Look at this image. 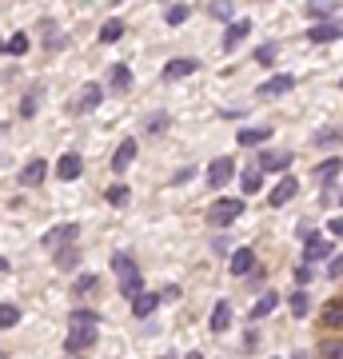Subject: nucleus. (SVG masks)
Returning <instances> with one entry per match:
<instances>
[{"mask_svg": "<svg viewBox=\"0 0 343 359\" xmlns=\"http://www.w3.org/2000/svg\"><path fill=\"white\" fill-rule=\"evenodd\" d=\"M276 52H280L276 44H264V48L255 52V60H260V65H276Z\"/></svg>", "mask_w": 343, "mask_h": 359, "instance_id": "36", "label": "nucleus"}, {"mask_svg": "<svg viewBox=\"0 0 343 359\" xmlns=\"http://www.w3.org/2000/svg\"><path fill=\"white\" fill-rule=\"evenodd\" d=\"M104 100V84H84L76 96V112H92V108H100Z\"/></svg>", "mask_w": 343, "mask_h": 359, "instance_id": "12", "label": "nucleus"}, {"mask_svg": "<svg viewBox=\"0 0 343 359\" xmlns=\"http://www.w3.org/2000/svg\"><path fill=\"white\" fill-rule=\"evenodd\" d=\"M292 316H307V292H292Z\"/></svg>", "mask_w": 343, "mask_h": 359, "instance_id": "34", "label": "nucleus"}, {"mask_svg": "<svg viewBox=\"0 0 343 359\" xmlns=\"http://www.w3.org/2000/svg\"><path fill=\"white\" fill-rule=\"evenodd\" d=\"M260 184H264V172H260V168H248V172L240 176V188H243L248 196H255V192H260Z\"/></svg>", "mask_w": 343, "mask_h": 359, "instance_id": "24", "label": "nucleus"}, {"mask_svg": "<svg viewBox=\"0 0 343 359\" xmlns=\"http://www.w3.org/2000/svg\"><path fill=\"white\" fill-rule=\"evenodd\" d=\"M196 60H188V56H180V60H168V68H164V76L168 80H180V76H191V72H196Z\"/></svg>", "mask_w": 343, "mask_h": 359, "instance_id": "17", "label": "nucleus"}, {"mask_svg": "<svg viewBox=\"0 0 343 359\" xmlns=\"http://www.w3.org/2000/svg\"><path fill=\"white\" fill-rule=\"evenodd\" d=\"M156 308H160V295H156V292H140L136 299H132V311H136V320H148Z\"/></svg>", "mask_w": 343, "mask_h": 359, "instance_id": "15", "label": "nucleus"}, {"mask_svg": "<svg viewBox=\"0 0 343 359\" xmlns=\"http://www.w3.org/2000/svg\"><path fill=\"white\" fill-rule=\"evenodd\" d=\"M188 359H203V355H200V351H191V355H188Z\"/></svg>", "mask_w": 343, "mask_h": 359, "instance_id": "47", "label": "nucleus"}, {"mask_svg": "<svg viewBox=\"0 0 343 359\" xmlns=\"http://www.w3.org/2000/svg\"><path fill=\"white\" fill-rule=\"evenodd\" d=\"M267 136H271V128H243L240 144L243 148H260V144H267Z\"/></svg>", "mask_w": 343, "mask_h": 359, "instance_id": "23", "label": "nucleus"}, {"mask_svg": "<svg viewBox=\"0 0 343 359\" xmlns=\"http://www.w3.org/2000/svg\"><path fill=\"white\" fill-rule=\"evenodd\" d=\"M112 271H116V283H120V295L136 299V295L144 292V283H140V268H136V259H132V256L116 252V256H112Z\"/></svg>", "mask_w": 343, "mask_h": 359, "instance_id": "1", "label": "nucleus"}, {"mask_svg": "<svg viewBox=\"0 0 343 359\" xmlns=\"http://www.w3.org/2000/svg\"><path fill=\"white\" fill-rule=\"evenodd\" d=\"M120 36H124V20H120V16H108V20L100 25V40L104 44H116Z\"/></svg>", "mask_w": 343, "mask_h": 359, "instance_id": "21", "label": "nucleus"}, {"mask_svg": "<svg viewBox=\"0 0 343 359\" xmlns=\"http://www.w3.org/2000/svg\"><path fill=\"white\" fill-rule=\"evenodd\" d=\"M188 16H191L188 4H168V8H164V20H168V25H184Z\"/></svg>", "mask_w": 343, "mask_h": 359, "instance_id": "27", "label": "nucleus"}, {"mask_svg": "<svg viewBox=\"0 0 343 359\" xmlns=\"http://www.w3.org/2000/svg\"><path fill=\"white\" fill-rule=\"evenodd\" d=\"M248 32H252V20H243V16H240V20H231V25H228V32H224V52L240 48Z\"/></svg>", "mask_w": 343, "mask_h": 359, "instance_id": "11", "label": "nucleus"}, {"mask_svg": "<svg viewBox=\"0 0 343 359\" xmlns=\"http://www.w3.org/2000/svg\"><path fill=\"white\" fill-rule=\"evenodd\" d=\"M44 176H48V160H28V164L20 168V184H25V188L44 184Z\"/></svg>", "mask_w": 343, "mask_h": 359, "instance_id": "8", "label": "nucleus"}, {"mask_svg": "<svg viewBox=\"0 0 343 359\" xmlns=\"http://www.w3.org/2000/svg\"><path fill=\"white\" fill-rule=\"evenodd\" d=\"M132 164H136V140H124L120 148H116V156H112V168L116 172H128Z\"/></svg>", "mask_w": 343, "mask_h": 359, "instance_id": "16", "label": "nucleus"}, {"mask_svg": "<svg viewBox=\"0 0 343 359\" xmlns=\"http://www.w3.org/2000/svg\"><path fill=\"white\" fill-rule=\"evenodd\" d=\"M228 268H231V276H248V271H255V252L252 248H236L231 259H228Z\"/></svg>", "mask_w": 343, "mask_h": 359, "instance_id": "10", "label": "nucleus"}, {"mask_svg": "<svg viewBox=\"0 0 343 359\" xmlns=\"http://www.w3.org/2000/svg\"><path fill=\"white\" fill-rule=\"evenodd\" d=\"M20 323V308L16 304H0V327H16Z\"/></svg>", "mask_w": 343, "mask_h": 359, "instance_id": "30", "label": "nucleus"}, {"mask_svg": "<svg viewBox=\"0 0 343 359\" xmlns=\"http://www.w3.org/2000/svg\"><path fill=\"white\" fill-rule=\"evenodd\" d=\"M0 52H4V44H0Z\"/></svg>", "mask_w": 343, "mask_h": 359, "instance_id": "50", "label": "nucleus"}, {"mask_svg": "<svg viewBox=\"0 0 343 359\" xmlns=\"http://www.w3.org/2000/svg\"><path fill=\"white\" fill-rule=\"evenodd\" d=\"M76 264H80L76 244H72V248H60V252H56V268H64V271H68V268H76Z\"/></svg>", "mask_w": 343, "mask_h": 359, "instance_id": "26", "label": "nucleus"}, {"mask_svg": "<svg viewBox=\"0 0 343 359\" xmlns=\"http://www.w3.org/2000/svg\"><path fill=\"white\" fill-rule=\"evenodd\" d=\"M323 256H331L328 236H311V240H304V264H307V268H311V264H319Z\"/></svg>", "mask_w": 343, "mask_h": 359, "instance_id": "9", "label": "nucleus"}, {"mask_svg": "<svg viewBox=\"0 0 343 359\" xmlns=\"http://www.w3.org/2000/svg\"><path fill=\"white\" fill-rule=\"evenodd\" d=\"M72 359H76V355H72Z\"/></svg>", "mask_w": 343, "mask_h": 359, "instance_id": "51", "label": "nucleus"}, {"mask_svg": "<svg viewBox=\"0 0 343 359\" xmlns=\"http://www.w3.org/2000/svg\"><path fill=\"white\" fill-rule=\"evenodd\" d=\"M240 216H243V200H216V204L208 208V224L212 228H228Z\"/></svg>", "mask_w": 343, "mask_h": 359, "instance_id": "2", "label": "nucleus"}, {"mask_svg": "<svg viewBox=\"0 0 343 359\" xmlns=\"http://www.w3.org/2000/svg\"><path fill=\"white\" fill-rule=\"evenodd\" d=\"M108 88H112V92H128V88H132V72H128V65H112Z\"/></svg>", "mask_w": 343, "mask_h": 359, "instance_id": "20", "label": "nucleus"}, {"mask_svg": "<svg viewBox=\"0 0 343 359\" xmlns=\"http://www.w3.org/2000/svg\"><path fill=\"white\" fill-rule=\"evenodd\" d=\"M80 172H84V160H80L76 152H64L60 160H56V176L60 180H76Z\"/></svg>", "mask_w": 343, "mask_h": 359, "instance_id": "13", "label": "nucleus"}, {"mask_svg": "<svg viewBox=\"0 0 343 359\" xmlns=\"http://www.w3.org/2000/svg\"><path fill=\"white\" fill-rule=\"evenodd\" d=\"M92 287H96V276H80L76 280V295H88Z\"/></svg>", "mask_w": 343, "mask_h": 359, "instance_id": "37", "label": "nucleus"}, {"mask_svg": "<svg viewBox=\"0 0 343 359\" xmlns=\"http://www.w3.org/2000/svg\"><path fill=\"white\" fill-rule=\"evenodd\" d=\"M335 140H339V132H335V128H323L316 136V144H335Z\"/></svg>", "mask_w": 343, "mask_h": 359, "instance_id": "41", "label": "nucleus"}, {"mask_svg": "<svg viewBox=\"0 0 343 359\" xmlns=\"http://www.w3.org/2000/svg\"><path fill=\"white\" fill-rule=\"evenodd\" d=\"M96 327H80V323H72L68 327V335H64V351L68 355H80V351H88V347H96Z\"/></svg>", "mask_w": 343, "mask_h": 359, "instance_id": "3", "label": "nucleus"}, {"mask_svg": "<svg viewBox=\"0 0 343 359\" xmlns=\"http://www.w3.org/2000/svg\"><path fill=\"white\" fill-rule=\"evenodd\" d=\"M0 359H8V355H4V351H0Z\"/></svg>", "mask_w": 343, "mask_h": 359, "instance_id": "49", "label": "nucleus"}, {"mask_svg": "<svg viewBox=\"0 0 343 359\" xmlns=\"http://www.w3.org/2000/svg\"><path fill=\"white\" fill-rule=\"evenodd\" d=\"M160 359H180V355H176V351H168V355H160Z\"/></svg>", "mask_w": 343, "mask_h": 359, "instance_id": "46", "label": "nucleus"}, {"mask_svg": "<svg viewBox=\"0 0 343 359\" xmlns=\"http://www.w3.org/2000/svg\"><path fill=\"white\" fill-rule=\"evenodd\" d=\"M295 192H300V180H295V176H283L280 184L271 188V196H267V204H271V208H283V204H288V200H292Z\"/></svg>", "mask_w": 343, "mask_h": 359, "instance_id": "7", "label": "nucleus"}, {"mask_svg": "<svg viewBox=\"0 0 343 359\" xmlns=\"http://www.w3.org/2000/svg\"><path fill=\"white\" fill-rule=\"evenodd\" d=\"M339 36V20H328V25H316L307 32V40H316V44H328V40Z\"/></svg>", "mask_w": 343, "mask_h": 359, "instance_id": "22", "label": "nucleus"}, {"mask_svg": "<svg viewBox=\"0 0 343 359\" xmlns=\"http://www.w3.org/2000/svg\"><path fill=\"white\" fill-rule=\"evenodd\" d=\"M323 359H339V339H323Z\"/></svg>", "mask_w": 343, "mask_h": 359, "instance_id": "38", "label": "nucleus"}, {"mask_svg": "<svg viewBox=\"0 0 343 359\" xmlns=\"http://www.w3.org/2000/svg\"><path fill=\"white\" fill-rule=\"evenodd\" d=\"M276 304H280V295H276V292H264V295L252 304V320H264V316H271V311H276Z\"/></svg>", "mask_w": 343, "mask_h": 359, "instance_id": "19", "label": "nucleus"}, {"mask_svg": "<svg viewBox=\"0 0 343 359\" xmlns=\"http://www.w3.org/2000/svg\"><path fill=\"white\" fill-rule=\"evenodd\" d=\"M288 164H292V152H264L260 160H255L260 172H283Z\"/></svg>", "mask_w": 343, "mask_h": 359, "instance_id": "14", "label": "nucleus"}, {"mask_svg": "<svg viewBox=\"0 0 343 359\" xmlns=\"http://www.w3.org/2000/svg\"><path fill=\"white\" fill-rule=\"evenodd\" d=\"M228 327H231V304L220 299L216 308H212V332H228Z\"/></svg>", "mask_w": 343, "mask_h": 359, "instance_id": "18", "label": "nucleus"}, {"mask_svg": "<svg viewBox=\"0 0 343 359\" xmlns=\"http://www.w3.org/2000/svg\"><path fill=\"white\" fill-rule=\"evenodd\" d=\"M307 16H311V20H335V8H331V4H307Z\"/></svg>", "mask_w": 343, "mask_h": 359, "instance_id": "32", "label": "nucleus"}, {"mask_svg": "<svg viewBox=\"0 0 343 359\" xmlns=\"http://www.w3.org/2000/svg\"><path fill=\"white\" fill-rule=\"evenodd\" d=\"M328 276H331V280H339V276H343V264H339V256H328Z\"/></svg>", "mask_w": 343, "mask_h": 359, "instance_id": "39", "label": "nucleus"}, {"mask_svg": "<svg viewBox=\"0 0 343 359\" xmlns=\"http://www.w3.org/2000/svg\"><path fill=\"white\" fill-rule=\"evenodd\" d=\"M4 52H13V56H25V52H28V36H25V32H16V36L4 44Z\"/></svg>", "mask_w": 343, "mask_h": 359, "instance_id": "31", "label": "nucleus"}, {"mask_svg": "<svg viewBox=\"0 0 343 359\" xmlns=\"http://www.w3.org/2000/svg\"><path fill=\"white\" fill-rule=\"evenodd\" d=\"M343 231V219L339 216H331V224H328V236H339Z\"/></svg>", "mask_w": 343, "mask_h": 359, "instance_id": "45", "label": "nucleus"}, {"mask_svg": "<svg viewBox=\"0 0 343 359\" xmlns=\"http://www.w3.org/2000/svg\"><path fill=\"white\" fill-rule=\"evenodd\" d=\"M172 120H168V112H156V116H148V132H164Z\"/></svg>", "mask_w": 343, "mask_h": 359, "instance_id": "35", "label": "nucleus"}, {"mask_svg": "<svg viewBox=\"0 0 343 359\" xmlns=\"http://www.w3.org/2000/svg\"><path fill=\"white\" fill-rule=\"evenodd\" d=\"M339 164H343L339 156H331L328 164L319 168V180H323V184H339Z\"/></svg>", "mask_w": 343, "mask_h": 359, "instance_id": "25", "label": "nucleus"}, {"mask_svg": "<svg viewBox=\"0 0 343 359\" xmlns=\"http://www.w3.org/2000/svg\"><path fill=\"white\" fill-rule=\"evenodd\" d=\"M4 268H8V264H4V259H0V271H4Z\"/></svg>", "mask_w": 343, "mask_h": 359, "instance_id": "48", "label": "nucleus"}, {"mask_svg": "<svg viewBox=\"0 0 343 359\" xmlns=\"http://www.w3.org/2000/svg\"><path fill=\"white\" fill-rule=\"evenodd\" d=\"M68 323H80V327H96V323H100V316H96V311H72V320Z\"/></svg>", "mask_w": 343, "mask_h": 359, "instance_id": "33", "label": "nucleus"}, {"mask_svg": "<svg viewBox=\"0 0 343 359\" xmlns=\"http://www.w3.org/2000/svg\"><path fill=\"white\" fill-rule=\"evenodd\" d=\"M156 295H160V299H180V287H176V283H168L164 292H156Z\"/></svg>", "mask_w": 343, "mask_h": 359, "instance_id": "43", "label": "nucleus"}, {"mask_svg": "<svg viewBox=\"0 0 343 359\" xmlns=\"http://www.w3.org/2000/svg\"><path fill=\"white\" fill-rule=\"evenodd\" d=\"M339 320H343V304H339V295H335L328 308H323V323L328 327H339Z\"/></svg>", "mask_w": 343, "mask_h": 359, "instance_id": "28", "label": "nucleus"}, {"mask_svg": "<svg viewBox=\"0 0 343 359\" xmlns=\"http://www.w3.org/2000/svg\"><path fill=\"white\" fill-rule=\"evenodd\" d=\"M20 112H25V116H32V112H36V96H25V104H20Z\"/></svg>", "mask_w": 343, "mask_h": 359, "instance_id": "44", "label": "nucleus"}, {"mask_svg": "<svg viewBox=\"0 0 343 359\" xmlns=\"http://www.w3.org/2000/svg\"><path fill=\"white\" fill-rule=\"evenodd\" d=\"M231 168H236V164H231L228 156H220V160L208 164V188H212V192H220V188L231 180Z\"/></svg>", "mask_w": 343, "mask_h": 359, "instance_id": "6", "label": "nucleus"}, {"mask_svg": "<svg viewBox=\"0 0 343 359\" xmlns=\"http://www.w3.org/2000/svg\"><path fill=\"white\" fill-rule=\"evenodd\" d=\"M212 16H220V20H231V4H224V0H220V4H212Z\"/></svg>", "mask_w": 343, "mask_h": 359, "instance_id": "40", "label": "nucleus"}, {"mask_svg": "<svg viewBox=\"0 0 343 359\" xmlns=\"http://www.w3.org/2000/svg\"><path fill=\"white\" fill-rule=\"evenodd\" d=\"M311 280V268H307V264H300V268H295V283H307Z\"/></svg>", "mask_w": 343, "mask_h": 359, "instance_id": "42", "label": "nucleus"}, {"mask_svg": "<svg viewBox=\"0 0 343 359\" xmlns=\"http://www.w3.org/2000/svg\"><path fill=\"white\" fill-rule=\"evenodd\" d=\"M76 236H80L76 224H56L52 231H44V240H40V244L56 252V248H64V244H76Z\"/></svg>", "mask_w": 343, "mask_h": 359, "instance_id": "4", "label": "nucleus"}, {"mask_svg": "<svg viewBox=\"0 0 343 359\" xmlns=\"http://www.w3.org/2000/svg\"><path fill=\"white\" fill-rule=\"evenodd\" d=\"M295 88V76H288V72H280V76H271L260 84V100H276V96H288V92Z\"/></svg>", "mask_w": 343, "mask_h": 359, "instance_id": "5", "label": "nucleus"}, {"mask_svg": "<svg viewBox=\"0 0 343 359\" xmlns=\"http://www.w3.org/2000/svg\"><path fill=\"white\" fill-rule=\"evenodd\" d=\"M128 196H132V192H128L124 184H112V188L104 192V200H108L112 208H124V204H128Z\"/></svg>", "mask_w": 343, "mask_h": 359, "instance_id": "29", "label": "nucleus"}]
</instances>
